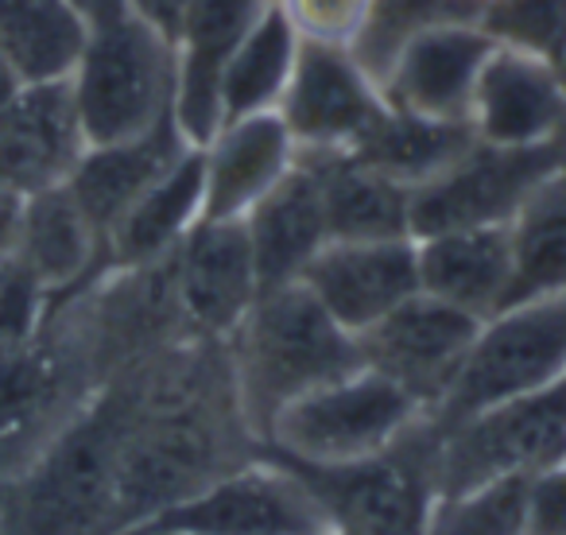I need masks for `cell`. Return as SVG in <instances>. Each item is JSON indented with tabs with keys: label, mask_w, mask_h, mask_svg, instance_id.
<instances>
[{
	"label": "cell",
	"mask_w": 566,
	"mask_h": 535,
	"mask_svg": "<svg viewBox=\"0 0 566 535\" xmlns=\"http://www.w3.org/2000/svg\"><path fill=\"white\" fill-rule=\"evenodd\" d=\"M524 535H566V462L527 478Z\"/></svg>",
	"instance_id": "obj_35"
},
{
	"label": "cell",
	"mask_w": 566,
	"mask_h": 535,
	"mask_svg": "<svg viewBox=\"0 0 566 535\" xmlns=\"http://www.w3.org/2000/svg\"><path fill=\"white\" fill-rule=\"evenodd\" d=\"M86 35L90 20L74 0H0V51L24 86L71 78Z\"/></svg>",
	"instance_id": "obj_27"
},
{
	"label": "cell",
	"mask_w": 566,
	"mask_h": 535,
	"mask_svg": "<svg viewBox=\"0 0 566 535\" xmlns=\"http://www.w3.org/2000/svg\"><path fill=\"white\" fill-rule=\"evenodd\" d=\"M292 133L280 109L226 120L202 148L206 159V213L202 218H244L283 175L295 167Z\"/></svg>",
	"instance_id": "obj_20"
},
{
	"label": "cell",
	"mask_w": 566,
	"mask_h": 535,
	"mask_svg": "<svg viewBox=\"0 0 566 535\" xmlns=\"http://www.w3.org/2000/svg\"><path fill=\"white\" fill-rule=\"evenodd\" d=\"M125 4H128V12H136L140 20H148L156 32H164L167 40L175 43V35H179L182 20H187V12H190L195 0H125Z\"/></svg>",
	"instance_id": "obj_36"
},
{
	"label": "cell",
	"mask_w": 566,
	"mask_h": 535,
	"mask_svg": "<svg viewBox=\"0 0 566 535\" xmlns=\"http://www.w3.org/2000/svg\"><path fill=\"white\" fill-rule=\"evenodd\" d=\"M512 276L509 307L566 295V171H555L512 218Z\"/></svg>",
	"instance_id": "obj_29"
},
{
	"label": "cell",
	"mask_w": 566,
	"mask_h": 535,
	"mask_svg": "<svg viewBox=\"0 0 566 535\" xmlns=\"http://www.w3.org/2000/svg\"><path fill=\"white\" fill-rule=\"evenodd\" d=\"M195 144L182 136V128L175 125V113L164 117L156 128L140 136H128V140L113 144H90L82 151L78 167L71 171L66 187L78 198V206L86 210V218L94 221V229L109 233L120 221V213L151 187L159 182L175 164H179Z\"/></svg>",
	"instance_id": "obj_21"
},
{
	"label": "cell",
	"mask_w": 566,
	"mask_h": 535,
	"mask_svg": "<svg viewBox=\"0 0 566 535\" xmlns=\"http://www.w3.org/2000/svg\"><path fill=\"white\" fill-rule=\"evenodd\" d=\"M140 532L151 535H334L331 516L303 478L264 454L241 462L202 485L195 496L171 504Z\"/></svg>",
	"instance_id": "obj_8"
},
{
	"label": "cell",
	"mask_w": 566,
	"mask_h": 535,
	"mask_svg": "<svg viewBox=\"0 0 566 535\" xmlns=\"http://www.w3.org/2000/svg\"><path fill=\"white\" fill-rule=\"evenodd\" d=\"M388 102L342 43L303 40L292 82L280 97V117L300 151H349Z\"/></svg>",
	"instance_id": "obj_12"
},
{
	"label": "cell",
	"mask_w": 566,
	"mask_h": 535,
	"mask_svg": "<svg viewBox=\"0 0 566 535\" xmlns=\"http://www.w3.org/2000/svg\"><path fill=\"white\" fill-rule=\"evenodd\" d=\"M473 144H478V133L470 120H431L388 105L385 117L342 156H354L357 164L377 167L388 179L416 190L439 171H447L454 159H462Z\"/></svg>",
	"instance_id": "obj_26"
},
{
	"label": "cell",
	"mask_w": 566,
	"mask_h": 535,
	"mask_svg": "<svg viewBox=\"0 0 566 535\" xmlns=\"http://www.w3.org/2000/svg\"><path fill=\"white\" fill-rule=\"evenodd\" d=\"M268 454V450H264ZM280 458V454H272ZM331 516L334 535H423L434 508V431L416 423L388 450L342 465L287 462Z\"/></svg>",
	"instance_id": "obj_4"
},
{
	"label": "cell",
	"mask_w": 566,
	"mask_h": 535,
	"mask_svg": "<svg viewBox=\"0 0 566 535\" xmlns=\"http://www.w3.org/2000/svg\"><path fill=\"white\" fill-rule=\"evenodd\" d=\"M244 229L252 241L260 292L264 287L295 284L311 260L331 241L323 210V187L315 167L295 156V167L244 213Z\"/></svg>",
	"instance_id": "obj_22"
},
{
	"label": "cell",
	"mask_w": 566,
	"mask_h": 535,
	"mask_svg": "<svg viewBox=\"0 0 566 535\" xmlns=\"http://www.w3.org/2000/svg\"><path fill=\"white\" fill-rule=\"evenodd\" d=\"M419 292L470 311L481 323L509 307L512 276H516V252H512L509 225L450 229V233L419 237Z\"/></svg>",
	"instance_id": "obj_19"
},
{
	"label": "cell",
	"mask_w": 566,
	"mask_h": 535,
	"mask_svg": "<svg viewBox=\"0 0 566 535\" xmlns=\"http://www.w3.org/2000/svg\"><path fill=\"white\" fill-rule=\"evenodd\" d=\"M470 125L481 144L532 148L566 128V82L555 63L496 48L470 97Z\"/></svg>",
	"instance_id": "obj_17"
},
{
	"label": "cell",
	"mask_w": 566,
	"mask_h": 535,
	"mask_svg": "<svg viewBox=\"0 0 566 535\" xmlns=\"http://www.w3.org/2000/svg\"><path fill=\"white\" fill-rule=\"evenodd\" d=\"M566 377V295L516 303L485 318L458 369L450 392L431 411V427H454L496 403L520 400L527 392Z\"/></svg>",
	"instance_id": "obj_5"
},
{
	"label": "cell",
	"mask_w": 566,
	"mask_h": 535,
	"mask_svg": "<svg viewBox=\"0 0 566 535\" xmlns=\"http://www.w3.org/2000/svg\"><path fill=\"white\" fill-rule=\"evenodd\" d=\"M17 252L28 268H32L40 284L51 295L63 287L78 284L90 268L105 256V241L71 195L66 182L48 190H35L24 198V213H20V233Z\"/></svg>",
	"instance_id": "obj_25"
},
{
	"label": "cell",
	"mask_w": 566,
	"mask_h": 535,
	"mask_svg": "<svg viewBox=\"0 0 566 535\" xmlns=\"http://www.w3.org/2000/svg\"><path fill=\"white\" fill-rule=\"evenodd\" d=\"M300 284L311 287V295L331 311L334 323L346 326L349 334H365L419 292L416 237L326 241Z\"/></svg>",
	"instance_id": "obj_14"
},
{
	"label": "cell",
	"mask_w": 566,
	"mask_h": 535,
	"mask_svg": "<svg viewBox=\"0 0 566 535\" xmlns=\"http://www.w3.org/2000/svg\"><path fill=\"white\" fill-rule=\"evenodd\" d=\"M558 74H563V82H566V55L558 59Z\"/></svg>",
	"instance_id": "obj_40"
},
{
	"label": "cell",
	"mask_w": 566,
	"mask_h": 535,
	"mask_svg": "<svg viewBox=\"0 0 566 535\" xmlns=\"http://www.w3.org/2000/svg\"><path fill=\"white\" fill-rule=\"evenodd\" d=\"M300 43L303 35L280 9V0H268V9L260 12L229 59L226 82H221V125L249 117V113L280 109V97L300 59Z\"/></svg>",
	"instance_id": "obj_28"
},
{
	"label": "cell",
	"mask_w": 566,
	"mask_h": 535,
	"mask_svg": "<svg viewBox=\"0 0 566 535\" xmlns=\"http://www.w3.org/2000/svg\"><path fill=\"white\" fill-rule=\"evenodd\" d=\"M478 331V315L416 292L396 311H388L377 326L357 334V342H361L365 365L400 385L431 416L454 385Z\"/></svg>",
	"instance_id": "obj_11"
},
{
	"label": "cell",
	"mask_w": 566,
	"mask_h": 535,
	"mask_svg": "<svg viewBox=\"0 0 566 535\" xmlns=\"http://www.w3.org/2000/svg\"><path fill=\"white\" fill-rule=\"evenodd\" d=\"M48 300L51 292L17 252L0 260V349L32 346L48 315Z\"/></svg>",
	"instance_id": "obj_33"
},
{
	"label": "cell",
	"mask_w": 566,
	"mask_h": 535,
	"mask_svg": "<svg viewBox=\"0 0 566 535\" xmlns=\"http://www.w3.org/2000/svg\"><path fill=\"white\" fill-rule=\"evenodd\" d=\"M318 175L331 241L411 237V187L342 151H300Z\"/></svg>",
	"instance_id": "obj_24"
},
{
	"label": "cell",
	"mask_w": 566,
	"mask_h": 535,
	"mask_svg": "<svg viewBox=\"0 0 566 535\" xmlns=\"http://www.w3.org/2000/svg\"><path fill=\"white\" fill-rule=\"evenodd\" d=\"M66 82L86 148L128 140L171 117L175 43L136 12H120L90 24L86 48Z\"/></svg>",
	"instance_id": "obj_3"
},
{
	"label": "cell",
	"mask_w": 566,
	"mask_h": 535,
	"mask_svg": "<svg viewBox=\"0 0 566 535\" xmlns=\"http://www.w3.org/2000/svg\"><path fill=\"white\" fill-rule=\"evenodd\" d=\"M128 423L133 411L117 400H105L48 450L28 489V516L35 532L71 535L109 516Z\"/></svg>",
	"instance_id": "obj_10"
},
{
	"label": "cell",
	"mask_w": 566,
	"mask_h": 535,
	"mask_svg": "<svg viewBox=\"0 0 566 535\" xmlns=\"http://www.w3.org/2000/svg\"><path fill=\"white\" fill-rule=\"evenodd\" d=\"M206 213V159L190 148L159 182H151L105 233V260L117 272L164 264Z\"/></svg>",
	"instance_id": "obj_23"
},
{
	"label": "cell",
	"mask_w": 566,
	"mask_h": 535,
	"mask_svg": "<svg viewBox=\"0 0 566 535\" xmlns=\"http://www.w3.org/2000/svg\"><path fill=\"white\" fill-rule=\"evenodd\" d=\"M74 4H78L82 17H86L90 24H102V20L120 17V12H128L125 0H74Z\"/></svg>",
	"instance_id": "obj_38"
},
{
	"label": "cell",
	"mask_w": 566,
	"mask_h": 535,
	"mask_svg": "<svg viewBox=\"0 0 566 535\" xmlns=\"http://www.w3.org/2000/svg\"><path fill=\"white\" fill-rule=\"evenodd\" d=\"M496 43L478 24H439L411 35L380 94L392 109L431 120H470V97Z\"/></svg>",
	"instance_id": "obj_18"
},
{
	"label": "cell",
	"mask_w": 566,
	"mask_h": 535,
	"mask_svg": "<svg viewBox=\"0 0 566 535\" xmlns=\"http://www.w3.org/2000/svg\"><path fill=\"white\" fill-rule=\"evenodd\" d=\"M20 86H24V82H20V74L12 71V63L4 59V51H0V105H9Z\"/></svg>",
	"instance_id": "obj_39"
},
{
	"label": "cell",
	"mask_w": 566,
	"mask_h": 535,
	"mask_svg": "<svg viewBox=\"0 0 566 535\" xmlns=\"http://www.w3.org/2000/svg\"><path fill=\"white\" fill-rule=\"evenodd\" d=\"M280 9L295 24L303 40H323V43H349L361 35L365 20H369L373 0H280Z\"/></svg>",
	"instance_id": "obj_34"
},
{
	"label": "cell",
	"mask_w": 566,
	"mask_h": 535,
	"mask_svg": "<svg viewBox=\"0 0 566 535\" xmlns=\"http://www.w3.org/2000/svg\"><path fill=\"white\" fill-rule=\"evenodd\" d=\"M20 213H24V195L0 182V260L12 256V249H17Z\"/></svg>",
	"instance_id": "obj_37"
},
{
	"label": "cell",
	"mask_w": 566,
	"mask_h": 535,
	"mask_svg": "<svg viewBox=\"0 0 566 535\" xmlns=\"http://www.w3.org/2000/svg\"><path fill=\"white\" fill-rule=\"evenodd\" d=\"M221 349L237 416L256 442H268L275 419L295 400L365 365L357 334L334 323L300 280L264 287Z\"/></svg>",
	"instance_id": "obj_1"
},
{
	"label": "cell",
	"mask_w": 566,
	"mask_h": 535,
	"mask_svg": "<svg viewBox=\"0 0 566 535\" xmlns=\"http://www.w3.org/2000/svg\"><path fill=\"white\" fill-rule=\"evenodd\" d=\"M268 0H195L175 35V125L195 148L221 128V82L229 59Z\"/></svg>",
	"instance_id": "obj_15"
},
{
	"label": "cell",
	"mask_w": 566,
	"mask_h": 535,
	"mask_svg": "<svg viewBox=\"0 0 566 535\" xmlns=\"http://www.w3.org/2000/svg\"><path fill=\"white\" fill-rule=\"evenodd\" d=\"M431 423V419H427ZM434 431V427H431ZM566 462V377L434 431V489L465 493L501 478H535Z\"/></svg>",
	"instance_id": "obj_7"
},
{
	"label": "cell",
	"mask_w": 566,
	"mask_h": 535,
	"mask_svg": "<svg viewBox=\"0 0 566 535\" xmlns=\"http://www.w3.org/2000/svg\"><path fill=\"white\" fill-rule=\"evenodd\" d=\"M555 171V140L532 148H501L478 140L447 171L411 190V237L419 241L450 229L509 225L520 206L535 195V187Z\"/></svg>",
	"instance_id": "obj_9"
},
{
	"label": "cell",
	"mask_w": 566,
	"mask_h": 535,
	"mask_svg": "<svg viewBox=\"0 0 566 535\" xmlns=\"http://www.w3.org/2000/svg\"><path fill=\"white\" fill-rule=\"evenodd\" d=\"M179 318L202 342H226L260 295L244 218H202L171 252Z\"/></svg>",
	"instance_id": "obj_13"
},
{
	"label": "cell",
	"mask_w": 566,
	"mask_h": 535,
	"mask_svg": "<svg viewBox=\"0 0 566 535\" xmlns=\"http://www.w3.org/2000/svg\"><path fill=\"white\" fill-rule=\"evenodd\" d=\"M527 478H501L465 493L434 496L423 535H524Z\"/></svg>",
	"instance_id": "obj_30"
},
{
	"label": "cell",
	"mask_w": 566,
	"mask_h": 535,
	"mask_svg": "<svg viewBox=\"0 0 566 535\" xmlns=\"http://www.w3.org/2000/svg\"><path fill=\"white\" fill-rule=\"evenodd\" d=\"M423 419L427 411L400 385L361 365L349 377L295 400L275 419L260 450L303 465H342L380 454Z\"/></svg>",
	"instance_id": "obj_6"
},
{
	"label": "cell",
	"mask_w": 566,
	"mask_h": 535,
	"mask_svg": "<svg viewBox=\"0 0 566 535\" xmlns=\"http://www.w3.org/2000/svg\"><path fill=\"white\" fill-rule=\"evenodd\" d=\"M55 388V365L32 346L0 349V439L28 431L48 411Z\"/></svg>",
	"instance_id": "obj_32"
},
{
	"label": "cell",
	"mask_w": 566,
	"mask_h": 535,
	"mask_svg": "<svg viewBox=\"0 0 566 535\" xmlns=\"http://www.w3.org/2000/svg\"><path fill=\"white\" fill-rule=\"evenodd\" d=\"M86 151L71 82H32L0 105V182L17 195L59 187Z\"/></svg>",
	"instance_id": "obj_16"
},
{
	"label": "cell",
	"mask_w": 566,
	"mask_h": 535,
	"mask_svg": "<svg viewBox=\"0 0 566 535\" xmlns=\"http://www.w3.org/2000/svg\"><path fill=\"white\" fill-rule=\"evenodd\" d=\"M478 28L496 48L524 51L555 66L566 55V0H485Z\"/></svg>",
	"instance_id": "obj_31"
},
{
	"label": "cell",
	"mask_w": 566,
	"mask_h": 535,
	"mask_svg": "<svg viewBox=\"0 0 566 535\" xmlns=\"http://www.w3.org/2000/svg\"><path fill=\"white\" fill-rule=\"evenodd\" d=\"M226 392H233L229 380L210 392L202 380L175 373L171 400H159L144 419H136L133 411L117 458L109 512H125L136 524H148L151 516L195 496L226 473V419L237 416L233 400H218Z\"/></svg>",
	"instance_id": "obj_2"
}]
</instances>
